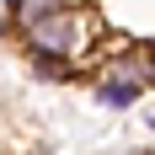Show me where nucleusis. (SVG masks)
Masks as SVG:
<instances>
[{"label":"nucleus","mask_w":155,"mask_h":155,"mask_svg":"<svg viewBox=\"0 0 155 155\" xmlns=\"http://www.w3.org/2000/svg\"><path fill=\"white\" fill-rule=\"evenodd\" d=\"M86 27H91V16L70 11V5H59V11L38 16V21H27L21 27V38H27V54H59V59H75L80 43H86Z\"/></svg>","instance_id":"nucleus-1"},{"label":"nucleus","mask_w":155,"mask_h":155,"mask_svg":"<svg viewBox=\"0 0 155 155\" xmlns=\"http://www.w3.org/2000/svg\"><path fill=\"white\" fill-rule=\"evenodd\" d=\"M107 75L128 80V86H155V48H144V43H118V54L107 59Z\"/></svg>","instance_id":"nucleus-2"},{"label":"nucleus","mask_w":155,"mask_h":155,"mask_svg":"<svg viewBox=\"0 0 155 155\" xmlns=\"http://www.w3.org/2000/svg\"><path fill=\"white\" fill-rule=\"evenodd\" d=\"M139 102V86H128V80L107 75V80H96V107H107V112H123Z\"/></svg>","instance_id":"nucleus-3"},{"label":"nucleus","mask_w":155,"mask_h":155,"mask_svg":"<svg viewBox=\"0 0 155 155\" xmlns=\"http://www.w3.org/2000/svg\"><path fill=\"white\" fill-rule=\"evenodd\" d=\"M59 5H64V0H11V16H16V27H27V21L59 11Z\"/></svg>","instance_id":"nucleus-4"},{"label":"nucleus","mask_w":155,"mask_h":155,"mask_svg":"<svg viewBox=\"0 0 155 155\" xmlns=\"http://www.w3.org/2000/svg\"><path fill=\"white\" fill-rule=\"evenodd\" d=\"M32 64H38V75H43V80H70V75H75L70 59H59V54H32Z\"/></svg>","instance_id":"nucleus-5"}]
</instances>
